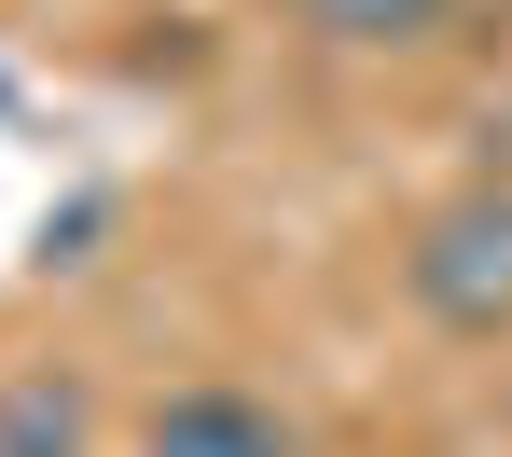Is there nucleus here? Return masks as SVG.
I'll return each mask as SVG.
<instances>
[{"instance_id": "obj_1", "label": "nucleus", "mask_w": 512, "mask_h": 457, "mask_svg": "<svg viewBox=\"0 0 512 457\" xmlns=\"http://www.w3.org/2000/svg\"><path fill=\"white\" fill-rule=\"evenodd\" d=\"M402 291H416V319H443V333H512V181L443 194L416 236H402Z\"/></svg>"}, {"instance_id": "obj_2", "label": "nucleus", "mask_w": 512, "mask_h": 457, "mask_svg": "<svg viewBox=\"0 0 512 457\" xmlns=\"http://www.w3.org/2000/svg\"><path fill=\"white\" fill-rule=\"evenodd\" d=\"M139 457H291V416L263 402V388H167L153 416H139Z\"/></svg>"}, {"instance_id": "obj_3", "label": "nucleus", "mask_w": 512, "mask_h": 457, "mask_svg": "<svg viewBox=\"0 0 512 457\" xmlns=\"http://www.w3.org/2000/svg\"><path fill=\"white\" fill-rule=\"evenodd\" d=\"M84 388H70V374H14V388H0V457H84Z\"/></svg>"}, {"instance_id": "obj_4", "label": "nucleus", "mask_w": 512, "mask_h": 457, "mask_svg": "<svg viewBox=\"0 0 512 457\" xmlns=\"http://www.w3.org/2000/svg\"><path fill=\"white\" fill-rule=\"evenodd\" d=\"M319 42H346V56H388V42H429L457 0H291Z\"/></svg>"}]
</instances>
